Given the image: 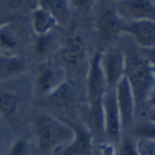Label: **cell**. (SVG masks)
Wrapping results in <instances>:
<instances>
[{
	"mask_svg": "<svg viewBox=\"0 0 155 155\" xmlns=\"http://www.w3.org/2000/svg\"><path fill=\"white\" fill-rule=\"evenodd\" d=\"M154 1H155V0H154Z\"/></svg>",
	"mask_w": 155,
	"mask_h": 155,
	"instance_id": "30",
	"label": "cell"
},
{
	"mask_svg": "<svg viewBox=\"0 0 155 155\" xmlns=\"http://www.w3.org/2000/svg\"><path fill=\"white\" fill-rule=\"evenodd\" d=\"M33 133L37 150L42 155L57 153L73 138L71 126L63 119L48 114H39L33 122Z\"/></svg>",
	"mask_w": 155,
	"mask_h": 155,
	"instance_id": "1",
	"label": "cell"
},
{
	"mask_svg": "<svg viewBox=\"0 0 155 155\" xmlns=\"http://www.w3.org/2000/svg\"><path fill=\"white\" fill-rule=\"evenodd\" d=\"M31 25L36 36L50 35L58 25L55 19L47 11L38 5L31 12Z\"/></svg>",
	"mask_w": 155,
	"mask_h": 155,
	"instance_id": "16",
	"label": "cell"
},
{
	"mask_svg": "<svg viewBox=\"0 0 155 155\" xmlns=\"http://www.w3.org/2000/svg\"><path fill=\"white\" fill-rule=\"evenodd\" d=\"M124 35H129L138 47L155 46V23L153 22H126Z\"/></svg>",
	"mask_w": 155,
	"mask_h": 155,
	"instance_id": "12",
	"label": "cell"
},
{
	"mask_svg": "<svg viewBox=\"0 0 155 155\" xmlns=\"http://www.w3.org/2000/svg\"><path fill=\"white\" fill-rule=\"evenodd\" d=\"M147 102H149L150 104L153 107V109H155V87L152 90V92H151V94H150V95L148 97Z\"/></svg>",
	"mask_w": 155,
	"mask_h": 155,
	"instance_id": "27",
	"label": "cell"
},
{
	"mask_svg": "<svg viewBox=\"0 0 155 155\" xmlns=\"http://www.w3.org/2000/svg\"><path fill=\"white\" fill-rule=\"evenodd\" d=\"M53 37L52 35H42V36H36V40L35 43V53L39 55H45L52 44Z\"/></svg>",
	"mask_w": 155,
	"mask_h": 155,
	"instance_id": "22",
	"label": "cell"
},
{
	"mask_svg": "<svg viewBox=\"0 0 155 155\" xmlns=\"http://www.w3.org/2000/svg\"><path fill=\"white\" fill-rule=\"evenodd\" d=\"M101 53L97 52L89 60L86 70L85 94L87 107L99 108L103 105L104 96L108 89L101 66Z\"/></svg>",
	"mask_w": 155,
	"mask_h": 155,
	"instance_id": "3",
	"label": "cell"
},
{
	"mask_svg": "<svg viewBox=\"0 0 155 155\" xmlns=\"http://www.w3.org/2000/svg\"><path fill=\"white\" fill-rule=\"evenodd\" d=\"M60 57L64 64V68L73 73H79L84 65H85L87 52L84 38L79 35H70L64 42Z\"/></svg>",
	"mask_w": 155,
	"mask_h": 155,
	"instance_id": "7",
	"label": "cell"
},
{
	"mask_svg": "<svg viewBox=\"0 0 155 155\" xmlns=\"http://www.w3.org/2000/svg\"><path fill=\"white\" fill-rule=\"evenodd\" d=\"M99 151L102 155H117V148L114 146V143L112 142L104 143L100 144Z\"/></svg>",
	"mask_w": 155,
	"mask_h": 155,
	"instance_id": "26",
	"label": "cell"
},
{
	"mask_svg": "<svg viewBox=\"0 0 155 155\" xmlns=\"http://www.w3.org/2000/svg\"><path fill=\"white\" fill-rule=\"evenodd\" d=\"M18 45L16 32L9 22L0 25V52L13 54Z\"/></svg>",
	"mask_w": 155,
	"mask_h": 155,
	"instance_id": "18",
	"label": "cell"
},
{
	"mask_svg": "<svg viewBox=\"0 0 155 155\" xmlns=\"http://www.w3.org/2000/svg\"><path fill=\"white\" fill-rule=\"evenodd\" d=\"M104 135L114 143H119L122 139L123 124L116 103L114 89H107L103 99Z\"/></svg>",
	"mask_w": 155,
	"mask_h": 155,
	"instance_id": "5",
	"label": "cell"
},
{
	"mask_svg": "<svg viewBox=\"0 0 155 155\" xmlns=\"http://www.w3.org/2000/svg\"><path fill=\"white\" fill-rule=\"evenodd\" d=\"M101 66L108 89H114L125 75V55L122 47L111 45L103 51Z\"/></svg>",
	"mask_w": 155,
	"mask_h": 155,
	"instance_id": "4",
	"label": "cell"
},
{
	"mask_svg": "<svg viewBox=\"0 0 155 155\" xmlns=\"http://www.w3.org/2000/svg\"><path fill=\"white\" fill-rule=\"evenodd\" d=\"M142 56L147 61L151 66H155V46L152 47H139Z\"/></svg>",
	"mask_w": 155,
	"mask_h": 155,
	"instance_id": "25",
	"label": "cell"
},
{
	"mask_svg": "<svg viewBox=\"0 0 155 155\" xmlns=\"http://www.w3.org/2000/svg\"><path fill=\"white\" fill-rule=\"evenodd\" d=\"M116 103L120 111L123 128L132 124L137 111L136 100L133 88L124 76L114 88Z\"/></svg>",
	"mask_w": 155,
	"mask_h": 155,
	"instance_id": "11",
	"label": "cell"
},
{
	"mask_svg": "<svg viewBox=\"0 0 155 155\" xmlns=\"http://www.w3.org/2000/svg\"><path fill=\"white\" fill-rule=\"evenodd\" d=\"M140 155H155V140H137Z\"/></svg>",
	"mask_w": 155,
	"mask_h": 155,
	"instance_id": "24",
	"label": "cell"
},
{
	"mask_svg": "<svg viewBox=\"0 0 155 155\" xmlns=\"http://www.w3.org/2000/svg\"><path fill=\"white\" fill-rule=\"evenodd\" d=\"M149 121H151L153 124H155V109H153V111L151 113V114L149 116Z\"/></svg>",
	"mask_w": 155,
	"mask_h": 155,
	"instance_id": "28",
	"label": "cell"
},
{
	"mask_svg": "<svg viewBox=\"0 0 155 155\" xmlns=\"http://www.w3.org/2000/svg\"><path fill=\"white\" fill-rule=\"evenodd\" d=\"M133 137L136 140H155V124L149 120L140 124L134 130Z\"/></svg>",
	"mask_w": 155,
	"mask_h": 155,
	"instance_id": "19",
	"label": "cell"
},
{
	"mask_svg": "<svg viewBox=\"0 0 155 155\" xmlns=\"http://www.w3.org/2000/svg\"><path fill=\"white\" fill-rule=\"evenodd\" d=\"M73 129L70 143L57 152L58 155H93L94 134L83 124L63 118Z\"/></svg>",
	"mask_w": 155,
	"mask_h": 155,
	"instance_id": "9",
	"label": "cell"
},
{
	"mask_svg": "<svg viewBox=\"0 0 155 155\" xmlns=\"http://www.w3.org/2000/svg\"><path fill=\"white\" fill-rule=\"evenodd\" d=\"M66 81V71L63 66L44 64L35 75V90L36 94L45 98Z\"/></svg>",
	"mask_w": 155,
	"mask_h": 155,
	"instance_id": "8",
	"label": "cell"
},
{
	"mask_svg": "<svg viewBox=\"0 0 155 155\" xmlns=\"http://www.w3.org/2000/svg\"><path fill=\"white\" fill-rule=\"evenodd\" d=\"M124 21L114 8L101 10L95 20V27L99 36L105 42H111L124 35L125 25Z\"/></svg>",
	"mask_w": 155,
	"mask_h": 155,
	"instance_id": "10",
	"label": "cell"
},
{
	"mask_svg": "<svg viewBox=\"0 0 155 155\" xmlns=\"http://www.w3.org/2000/svg\"><path fill=\"white\" fill-rule=\"evenodd\" d=\"M20 103L19 96L5 90H0V118L11 119L16 113Z\"/></svg>",
	"mask_w": 155,
	"mask_h": 155,
	"instance_id": "17",
	"label": "cell"
},
{
	"mask_svg": "<svg viewBox=\"0 0 155 155\" xmlns=\"http://www.w3.org/2000/svg\"><path fill=\"white\" fill-rule=\"evenodd\" d=\"M45 98L57 110L68 112L75 107L77 94L74 87L66 81Z\"/></svg>",
	"mask_w": 155,
	"mask_h": 155,
	"instance_id": "13",
	"label": "cell"
},
{
	"mask_svg": "<svg viewBox=\"0 0 155 155\" xmlns=\"http://www.w3.org/2000/svg\"><path fill=\"white\" fill-rule=\"evenodd\" d=\"M114 9L125 22L155 23L154 0H117Z\"/></svg>",
	"mask_w": 155,
	"mask_h": 155,
	"instance_id": "6",
	"label": "cell"
},
{
	"mask_svg": "<svg viewBox=\"0 0 155 155\" xmlns=\"http://www.w3.org/2000/svg\"><path fill=\"white\" fill-rule=\"evenodd\" d=\"M30 144L27 140L24 138H18L15 140L9 146L5 155H29Z\"/></svg>",
	"mask_w": 155,
	"mask_h": 155,
	"instance_id": "21",
	"label": "cell"
},
{
	"mask_svg": "<svg viewBox=\"0 0 155 155\" xmlns=\"http://www.w3.org/2000/svg\"><path fill=\"white\" fill-rule=\"evenodd\" d=\"M117 155H140L137 140L133 136L122 138L119 142Z\"/></svg>",
	"mask_w": 155,
	"mask_h": 155,
	"instance_id": "20",
	"label": "cell"
},
{
	"mask_svg": "<svg viewBox=\"0 0 155 155\" xmlns=\"http://www.w3.org/2000/svg\"><path fill=\"white\" fill-rule=\"evenodd\" d=\"M38 6L47 11L58 25H67L71 19L72 8L68 0H37Z\"/></svg>",
	"mask_w": 155,
	"mask_h": 155,
	"instance_id": "15",
	"label": "cell"
},
{
	"mask_svg": "<svg viewBox=\"0 0 155 155\" xmlns=\"http://www.w3.org/2000/svg\"><path fill=\"white\" fill-rule=\"evenodd\" d=\"M129 36V35H128ZM127 41L122 46L125 55V77L130 83L136 100L137 109L145 102L155 87L152 66L142 56L138 45Z\"/></svg>",
	"mask_w": 155,
	"mask_h": 155,
	"instance_id": "2",
	"label": "cell"
},
{
	"mask_svg": "<svg viewBox=\"0 0 155 155\" xmlns=\"http://www.w3.org/2000/svg\"><path fill=\"white\" fill-rule=\"evenodd\" d=\"M152 74H153V77L155 83V66H152Z\"/></svg>",
	"mask_w": 155,
	"mask_h": 155,
	"instance_id": "29",
	"label": "cell"
},
{
	"mask_svg": "<svg viewBox=\"0 0 155 155\" xmlns=\"http://www.w3.org/2000/svg\"><path fill=\"white\" fill-rule=\"evenodd\" d=\"M27 68L26 61L15 54L0 52V81H6L23 74Z\"/></svg>",
	"mask_w": 155,
	"mask_h": 155,
	"instance_id": "14",
	"label": "cell"
},
{
	"mask_svg": "<svg viewBox=\"0 0 155 155\" xmlns=\"http://www.w3.org/2000/svg\"><path fill=\"white\" fill-rule=\"evenodd\" d=\"M72 9H74L80 13H88L94 5V0H68Z\"/></svg>",
	"mask_w": 155,
	"mask_h": 155,
	"instance_id": "23",
	"label": "cell"
}]
</instances>
